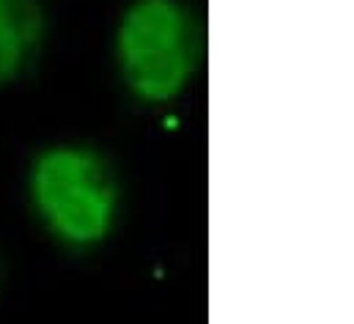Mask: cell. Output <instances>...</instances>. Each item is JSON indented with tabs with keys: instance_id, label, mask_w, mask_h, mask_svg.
I'll use <instances>...</instances> for the list:
<instances>
[{
	"instance_id": "6da1fadb",
	"label": "cell",
	"mask_w": 354,
	"mask_h": 324,
	"mask_svg": "<svg viewBox=\"0 0 354 324\" xmlns=\"http://www.w3.org/2000/svg\"><path fill=\"white\" fill-rule=\"evenodd\" d=\"M30 195L47 228L64 242L96 244L113 228L118 184L107 162L91 149L44 152L30 170Z\"/></svg>"
},
{
	"instance_id": "7a4b0ae2",
	"label": "cell",
	"mask_w": 354,
	"mask_h": 324,
	"mask_svg": "<svg viewBox=\"0 0 354 324\" xmlns=\"http://www.w3.org/2000/svg\"><path fill=\"white\" fill-rule=\"evenodd\" d=\"M115 50L140 99L168 102L195 72V25L176 0H138L121 19Z\"/></svg>"
},
{
	"instance_id": "3957f363",
	"label": "cell",
	"mask_w": 354,
	"mask_h": 324,
	"mask_svg": "<svg viewBox=\"0 0 354 324\" xmlns=\"http://www.w3.org/2000/svg\"><path fill=\"white\" fill-rule=\"evenodd\" d=\"M41 36L44 11L39 0H0V85L30 66Z\"/></svg>"
}]
</instances>
